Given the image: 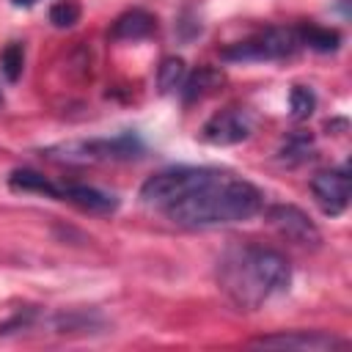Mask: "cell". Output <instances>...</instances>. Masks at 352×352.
Instances as JSON below:
<instances>
[{
    "label": "cell",
    "instance_id": "obj_8",
    "mask_svg": "<svg viewBox=\"0 0 352 352\" xmlns=\"http://www.w3.org/2000/svg\"><path fill=\"white\" fill-rule=\"evenodd\" d=\"M253 344L256 346H275V349H308V352H327V349H344L346 346L344 338H336L333 333H322V330L275 333V336H261Z\"/></svg>",
    "mask_w": 352,
    "mask_h": 352
},
{
    "label": "cell",
    "instance_id": "obj_11",
    "mask_svg": "<svg viewBox=\"0 0 352 352\" xmlns=\"http://www.w3.org/2000/svg\"><path fill=\"white\" fill-rule=\"evenodd\" d=\"M220 82H223V72H217L212 66H201L192 77H184L182 91H184V99L192 102V99H201V96L212 94L214 88H220Z\"/></svg>",
    "mask_w": 352,
    "mask_h": 352
},
{
    "label": "cell",
    "instance_id": "obj_10",
    "mask_svg": "<svg viewBox=\"0 0 352 352\" xmlns=\"http://www.w3.org/2000/svg\"><path fill=\"white\" fill-rule=\"evenodd\" d=\"M154 28H157V19H154L148 11L132 8V11L121 14V16L113 22L110 36H113V38H132V41H135V38H146Z\"/></svg>",
    "mask_w": 352,
    "mask_h": 352
},
{
    "label": "cell",
    "instance_id": "obj_1",
    "mask_svg": "<svg viewBox=\"0 0 352 352\" xmlns=\"http://www.w3.org/2000/svg\"><path fill=\"white\" fill-rule=\"evenodd\" d=\"M264 206V195L256 184L217 170L209 182L195 187L182 201L162 209L176 226L184 228H212L228 223H245L256 217Z\"/></svg>",
    "mask_w": 352,
    "mask_h": 352
},
{
    "label": "cell",
    "instance_id": "obj_17",
    "mask_svg": "<svg viewBox=\"0 0 352 352\" xmlns=\"http://www.w3.org/2000/svg\"><path fill=\"white\" fill-rule=\"evenodd\" d=\"M292 116L300 121V118H308L311 113H314V104H316V99H314V94L308 91V88H302V85H294L292 88Z\"/></svg>",
    "mask_w": 352,
    "mask_h": 352
},
{
    "label": "cell",
    "instance_id": "obj_5",
    "mask_svg": "<svg viewBox=\"0 0 352 352\" xmlns=\"http://www.w3.org/2000/svg\"><path fill=\"white\" fill-rule=\"evenodd\" d=\"M267 223L275 228V234L297 248H319L322 234L316 223L292 204H275L267 209Z\"/></svg>",
    "mask_w": 352,
    "mask_h": 352
},
{
    "label": "cell",
    "instance_id": "obj_13",
    "mask_svg": "<svg viewBox=\"0 0 352 352\" xmlns=\"http://www.w3.org/2000/svg\"><path fill=\"white\" fill-rule=\"evenodd\" d=\"M302 44L319 50V52H333L338 47V33L336 30H327V28H316V25H308V28H297Z\"/></svg>",
    "mask_w": 352,
    "mask_h": 352
},
{
    "label": "cell",
    "instance_id": "obj_6",
    "mask_svg": "<svg viewBox=\"0 0 352 352\" xmlns=\"http://www.w3.org/2000/svg\"><path fill=\"white\" fill-rule=\"evenodd\" d=\"M311 192H314V201L319 204V209L324 214L338 217L349 206V195H352L349 173L344 168H338V170H322V173H316L311 179Z\"/></svg>",
    "mask_w": 352,
    "mask_h": 352
},
{
    "label": "cell",
    "instance_id": "obj_16",
    "mask_svg": "<svg viewBox=\"0 0 352 352\" xmlns=\"http://www.w3.org/2000/svg\"><path fill=\"white\" fill-rule=\"evenodd\" d=\"M80 16H82V6L77 0H58L50 8V22L55 28H72L80 22Z\"/></svg>",
    "mask_w": 352,
    "mask_h": 352
},
{
    "label": "cell",
    "instance_id": "obj_3",
    "mask_svg": "<svg viewBox=\"0 0 352 352\" xmlns=\"http://www.w3.org/2000/svg\"><path fill=\"white\" fill-rule=\"evenodd\" d=\"M214 173H217L214 168H192V165L160 170V173H154V176H148L143 182L140 201L148 204V206H157V209H168L170 204L182 201L195 187H201L204 182H209Z\"/></svg>",
    "mask_w": 352,
    "mask_h": 352
},
{
    "label": "cell",
    "instance_id": "obj_12",
    "mask_svg": "<svg viewBox=\"0 0 352 352\" xmlns=\"http://www.w3.org/2000/svg\"><path fill=\"white\" fill-rule=\"evenodd\" d=\"M11 187L14 190H25V192H41L47 198H58V184L50 182L47 176H41L38 170H14L11 173Z\"/></svg>",
    "mask_w": 352,
    "mask_h": 352
},
{
    "label": "cell",
    "instance_id": "obj_15",
    "mask_svg": "<svg viewBox=\"0 0 352 352\" xmlns=\"http://www.w3.org/2000/svg\"><path fill=\"white\" fill-rule=\"evenodd\" d=\"M187 77V69H184V60L182 58H165L160 72H157V80H160V88L162 91H173V88H182Z\"/></svg>",
    "mask_w": 352,
    "mask_h": 352
},
{
    "label": "cell",
    "instance_id": "obj_18",
    "mask_svg": "<svg viewBox=\"0 0 352 352\" xmlns=\"http://www.w3.org/2000/svg\"><path fill=\"white\" fill-rule=\"evenodd\" d=\"M14 6H33V3H38V0H11Z\"/></svg>",
    "mask_w": 352,
    "mask_h": 352
},
{
    "label": "cell",
    "instance_id": "obj_2",
    "mask_svg": "<svg viewBox=\"0 0 352 352\" xmlns=\"http://www.w3.org/2000/svg\"><path fill=\"white\" fill-rule=\"evenodd\" d=\"M217 283L236 308L253 311L289 289L292 267L272 248L245 245L220 258Z\"/></svg>",
    "mask_w": 352,
    "mask_h": 352
},
{
    "label": "cell",
    "instance_id": "obj_7",
    "mask_svg": "<svg viewBox=\"0 0 352 352\" xmlns=\"http://www.w3.org/2000/svg\"><path fill=\"white\" fill-rule=\"evenodd\" d=\"M253 132V121L248 116V110H239V107H226L220 113H214L201 135L206 143H214V146H231V143H242L248 135Z\"/></svg>",
    "mask_w": 352,
    "mask_h": 352
},
{
    "label": "cell",
    "instance_id": "obj_4",
    "mask_svg": "<svg viewBox=\"0 0 352 352\" xmlns=\"http://www.w3.org/2000/svg\"><path fill=\"white\" fill-rule=\"evenodd\" d=\"M302 47V38L294 28H264L231 47L223 50L226 60H278L289 58Z\"/></svg>",
    "mask_w": 352,
    "mask_h": 352
},
{
    "label": "cell",
    "instance_id": "obj_9",
    "mask_svg": "<svg viewBox=\"0 0 352 352\" xmlns=\"http://www.w3.org/2000/svg\"><path fill=\"white\" fill-rule=\"evenodd\" d=\"M58 198L60 201H69V204H77L80 209H88V212H113L118 206L116 195L104 192V190H96V187H88V184H58Z\"/></svg>",
    "mask_w": 352,
    "mask_h": 352
},
{
    "label": "cell",
    "instance_id": "obj_14",
    "mask_svg": "<svg viewBox=\"0 0 352 352\" xmlns=\"http://www.w3.org/2000/svg\"><path fill=\"white\" fill-rule=\"evenodd\" d=\"M0 66H3V74L8 82H16L22 77V69H25V47L19 41H11L3 55H0Z\"/></svg>",
    "mask_w": 352,
    "mask_h": 352
},
{
    "label": "cell",
    "instance_id": "obj_19",
    "mask_svg": "<svg viewBox=\"0 0 352 352\" xmlns=\"http://www.w3.org/2000/svg\"><path fill=\"white\" fill-rule=\"evenodd\" d=\"M0 104H3V96H0Z\"/></svg>",
    "mask_w": 352,
    "mask_h": 352
}]
</instances>
